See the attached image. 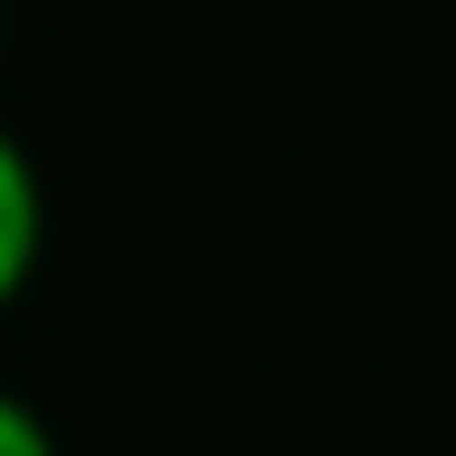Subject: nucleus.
I'll return each instance as SVG.
<instances>
[{
  "label": "nucleus",
  "mask_w": 456,
  "mask_h": 456,
  "mask_svg": "<svg viewBox=\"0 0 456 456\" xmlns=\"http://www.w3.org/2000/svg\"><path fill=\"white\" fill-rule=\"evenodd\" d=\"M0 28H10V19H0Z\"/></svg>",
  "instance_id": "7ed1b4c3"
},
{
  "label": "nucleus",
  "mask_w": 456,
  "mask_h": 456,
  "mask_svg": "<svg viewBox=\"0 0 456 456\" xmlns=\"http://www.w3.org/2000/svg\"><path fill=\"white\" fill-rule=\"evenodd\" d=\"M0 456H66V447H56V428H47V410L19 401L10 382H0Z\"/></svg>",
  "instance_id": "f03ea898"
},
{
  "label": "nucleus",
  "mask_w": 456,
  "mask_h": 456,
  "mask_svg": "<svg viewBox=\"0 0 456 456\" xmlns=\"http://www.w3.org/2000/svg\"><path fill=\"white\" fill-rule=\"evenodd\" d=\"M37 261H47V177H37L28 140L0 121V317L28 298Z\"/></svg>",
  "instance_id": "f257e3e1"
}]
</instances>
